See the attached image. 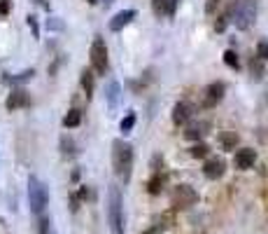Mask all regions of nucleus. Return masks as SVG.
I'll use <instances>...</instances> for the list:
<instances>
[{
  "label": "nucleus",
  "mask_w": 268,
  "mask_h": 234,
  "mask_svg": "<svg viewBox=\"0 0 268 234\" xmlns=\"http://www.w3.org/2000/svg\"><path fill=\"white\" fill-rule=\"evenodd\" d=\"M112 167H115L117 178L122 183L131 180V171H133V148L128 145L124 138H117L112 143Z\"/></svg>",
  "instance_id": "f257e3e1"
},
{
  "label": "nucleus",
  "mask_w": 268,
  "mask_h": 234,
  "mask_svg": "<svg viewBox=\"0 0 268 234\" xmlns=\"http://www.w3.org/2000/svg\"><path fill=\"white\" fill-rule=\"evenodd\" d=\"M108 222L112 234H124V197L117 185L108 190Z\"/></svg>",
  "instance_id": "f03ea898"
},
{
  "label": "nucleus",
  "mask_w": 268,
  "mask_h": 234,
  "mask_svg": "<svg viewBox=\"0 0 268 234\" xmlns=\"http://www.w3.org/2000/svg\"><path fill=\"white\" fill-rule=\"evenodd\" d=\"M256 19V3L254 0H236L229 12V21L238 31H247Z\"/></svg>",
  "instance_id": "7ed1b4c3"
},
{
  "label": "nucleus",
  "mask_w": 268,
  "mask_h": 234,
  "mask_svg": "<svg viewBox=\"0 0 268 234\" xmlns=\"http://www.w3.org/2000/svg\"><path fill=\"white\" fill-rule=\"evenodd\" d=\"M28 202H31V211L37 213V216H42L44 209H47V204H49L47 185H44L40 178H35V176L28 178Z\"/></svg>",
  "instance_id": "20e7f679"
},
{
  "label": "nucleus",
  "mask_w": 268,
  "mask_h": 234,
  "mask_svg": "<svg viewBox=\"0 0 268 234\" xmlns=\"http://www.w3.org/2000/svg\"><path fill=\"white\" fill-rule=\"evenodd\" d=\"M196 202H198V192H196L191 185H184V183L177 185L171 194L173 211H187V209H191Z\"/></svg>",
  "instance_id": "39448f33"
},
{
  "label": "nucleus",
  "mask_w": 268,
  "mask_h": 234,
  "mask_svg": "<svg viewBox=\"0 0 268 234\" xmlns=\"http://www.w3.org/2000/svg\"><path fill=\"white\" fill-rule=\"evenodd\" d=\"M89 56H91V66H93V70H96L98 75L108 73V68H110V61H108V47H105V40L100 35L91 43V52H89Z\"/></svg>",
  "instance_id": "423d86ee"
},
{
  "label": "nucleus",
  "mask_w": 268,
  "mask_h": 234,
  "mask_svg": "<svg viewBox=\"0 0 268 234\" xmlns=\"http://www.w3.org/2000/svg\"><path fill=\"white\" fill-rule=\"evenodd\" d=\"M254 162H256V150H252V148H240V150H236L233 167H236L238 171H250V169L254 167Z\"/></svg>",
  "instance_id": "0eeeda50"
},
{
  "label": "nucleus",
  "mask_w": 268,
  "mask_h": 234,
  "mask_svg": "<svg viewBox=\"0 0 268 234\" xmlns=\"http://www.w3.org/2000/svg\"><path fill=\"white\" fill-rule=\"evenodd\" d=\"M226 171V164L222 157H207L205 164H203V176H205L207 180H217L222 178Z\"/></svg>",
  "instance_id": "6e6552de"
},
{
  "label": "nucleus",
  "mask_w": 268,
  "mask_h": 234,
  "mask_svg": "<svg viewBox=\"0 0 268 234\" xmlns=\"http://www.w3.org/2000/svg\"><path fill=\"white\" fill-rule=\"evenodd\" d=\"M224 92H226L224 82H212V85H207L205 87V99H203V105H205V108H215V105L224 99Z\"/></svg>",
  "instance_id": "1a4fd4ad"
},
{
  "label": "nucleus",
  "mask_w": 268,
  "mask_h": 234,
  "mask_svg": "<svg viewBox=\"0 0 268 234\" xmlns=\"http://www.w3.org/2000/svg\"><path fill=\"white\" fill-rule=\"evenodd\" d=\"M28 105H31V96L26 89H12V94L5 101L7 110H19V108H28Z\"/></svg>",
  "instance_id": "9d476101"
},
{
  "label": "nucleus",
  "mask_w": 268,
  "mask_h": 234,
  "mask_svg": "<svg viewBox=\"0 0 268 234\" xmlns=\"http://www.w3.org/2000/svg\"><path fill=\"white\" fill-rule=\"evenodd\" d=\"M191 105L189 103H184V101H180V103L173 105V124L175 127H180V124H187L189 122V117H191Z\"/></svg>",
  "instance_id": "9b49d317"
},
{
  "label": "nucleus",
  "mask_w": 268,
  "mask_h": 234,
  "mask_svg": "<svg viewBox=\"0 0 268 234\" xmlns=\"http://www.w3.org/2000/svg\"><path fill=\"white\" fill-rule=\"evenodd\" d=\"M135 10H122V12L119 14H115V17H112V21H110V31H122L124 26H128L131 24V21H133L135 19Z\"/></svg>",
  "instance_id": "f8f14e48"
},
{
  "label": "nucleus",
  "mask_w": 268,
  "mask_h": 234,
  "mask_svg": "<svg viewBox=\"0 0 268 234\" xmlns=\"http://www.w3.org/2000/svg\"><path fill=\"white\" fill-rule=\"evenodd\" d=\"M79 85H82V89H84L86 99H91L93 96V70H89V68H84L82 70V75H79Z\"/></svg>",
  "instance_id": "ddd939ff"
},
{
  "label": "nucleus",
  "mask_w": 268,
  "mask_h": 234,
  "mask_svg": "<svg viewBox=\"0 0 268 234\" xmlns=\"http://www.w3.org/2000/svg\"><path fill=\"white\" fill-rule=\"evenodd\" d=\"M164 185H166V178L161 176V171H156L152 178L147 180V192L156 197V194H161V192H164Z\"/></svg>",
  "instance_id": "4468645a"
},
{
  "label": "nucleus",
  "mask_w": 268,
  "mask_h": 234,
  "mask_svg": "<svg viewBox=\"0 0 268 234\" xmlns=\"http://www.w3.org/2000/svg\"><path fill=\"white\" fill-rule=\"evenodd\" d=\"M220 143L224 150H236V145L240 143V136L236 131H222L220 134Z\"/></svg>",
  "instance_id": "2eb2a0df"
},
{
  "label": "nucleus",
  "mask_w": 268,
  "mask_h": 234,
  "mask_svg": "<svg viewBox=\"0 0 268 234\" xmlns=\"http://www.w3.org/2000/svg\"><path fill=\"white\" fill-rule=\"evenodd\" d=\"M35 75V70L33 68H28V70H24V73L19 75H3V82H7V85H21V82H28Z\"/></svg>",
  "instance_id": "dca6fc26"
},
{
  "label": "nucleus",
  "mask_w": 268,
  "mask_h": 234,
  "mask_svg": "<svg viewBox=\"0 0 268 234\" xmlns=\"http://www.w3.org/2000/svg\"><path fill=\"white\" fill-rule=\"evenodd\" d=\"M119 94H122V87H119V82L112 80L110 85H108V105H110L112 110L119 105Z\"/></svg>",
  "instance_id": "f3484780"
},
{
  "label": "nucleus",
  "mask_w": 268,
  "mask_h": 234,
  "mask_svg": "<svg viewBox=\"0 0 268 234\" xmlns=\"http://www.w3.org/2000/svg\"><path fill=\"white\" fill-rule=\"evenodd\" d=\"M79 124H82V110H77V108L68 110L66 117H63V127H66V129H75Z\"/></svg>",
  "instance_id": "a211bd4d"
},
{
  "label": "nucleus",
  "mask_w": 268,
  "mask_h": 234,
  "mask_svg": "<svg viewBox=\"0 0 268 234\" xmlns=\"http://www.w3.org/2000/svg\"><path fill=\"white\" fill-rule=\"evenodd\" d=\"M61 154L63 157H75L77 148H75V141L70 136H61Z\"/></svg>",
  "instance_id": "6ab92c4d"
},
{
  "label": "nucleus",
  "mask_w": 268,
  "mask_h": 234,
  "mask_svg": "<svg viewBox=\"0 0 268 234\" xmlns=\"http://www.w3.org/2000/svg\"><path fill=\"white\" fill-rule=\"evenodd\" d=\"M189 154H191V157H196V160H203V157L210 154V145H205V143H196V145H191Z\"/></svg>",
  "instance_id": "aec40b11"
},
{
  "label": "nucleus",
  "mask_w": 268,
  "mask_h": 234,
  "mask_svg": "<svg viewBox=\"0 0 268 234\" xmlns=\"http://www.w3.org/2000/svg\"><path fill=\"white\" fill-rule=\"evenodd\" d=\"M250 70H252V77H256V80H261V75H263V61L259 59V56H252V61H250Z\"/></svg>",
  "instance_id": "412c9836"
},
{
  "label": "nucleus",
  "mask_w": 268,
  "mask_h": 234,
  "mask_svg": "<svg viewBox=\"0 0 268 234\" xmlns=\"http://www.w3.org/2000/svg\"><path fill=\"white\" fill-rule=\"evenodd\" d=\"M203 134H205V131H203L201 124H191L189 129L184 131V138H187V141H198Z\"/></svg>",
  "instance_id": "4be33fe9"
},
{
  "label": "nucleus",
  "mask_w": 268,
  "mask_h": 234,
  "mask_svg": "<svg viewBox=\"0 0 268 234\" xmlns=\"http://www.w3.org/2000/svg\"><path fill=\"white\" fill-rule=\"evenodd\" d=\"M154 225H156V227H161V229L173 227V225H175V218H173V213H161V216L154 220Z\"/></svg>",
  "instance_id": "5701e85b"
},
{
  "label": "nucleus",
  "mask_w": 268,
  "mask_h": 234,
  "mask_svg": "<svg viewBox=\"0 0 268 234\" xmlns=\"http://www.w3.org/2000/svg\"><path fill=\"white\" fill-rule=\"evenodd\" d=\"M224 63H226L229 68H236V70H238L240 61H238V54H236V52H233V50H226V52H224Z\"/></svg>",
  "instance_id": "b1692460"
},
{
  "label": "nucleus",
  "mask_w": 268,
  "mask_h": 234,
  "mask_svg": "<svg viewBox=\"0 0 268 234\" xmlns=\"http://www.w3.org/2000/svg\"><path fill=\"white\" fill-rule=\"evenodd\" d=\"M152 10L156 17L161 14H168V0H152Z\"/></svg>",
  "instance_id": "393cba45"
},
{
  "label": "nucleus",
  "mask_w": 268,
  "mask_h": 234,
  "mask_svg": "<svg viewBox=\"0 0 268 234\" xmlns=\"http://www.w3.org/2000/svg\"><path fill=\"white\" fill-rule=\"evenodd\" d=\"M119 127H122L124 134H128V131L135 127V112H128V115L122 120V124H119Z\"/></svg>",
  "instance_id": "a878e982"
},
{
  "label": "nucleus",
  "mask_w": 268,
  "mask_h": 234,
  "mask_svg": "<svg viewBox=\"0 0 268 234\" xmlns=\"http://www.w3.org/2000/svg\"><path fill=\"white\" fill-rule=\"evenodd\" d=\"M37 227H40V234H54V227H51V220L49 218H40V222H37Z\"/></svg>",
  "instance_id": "bb28decb"
},
{
  "label": "nucleus",
  "mask_w": 268,
  "mask_h": 234,
  "mask_svg": "<svg viewBox=\"0 0 268 234\" xmlns=\"http://www.w3.org/2000/svg\"><path fill=\"white\" fill-rule=\"evenodd\" d=\"M256 56H259L261 61H268V43L266 40H261V43L256 45Z\"/></svg>",
  "instance_id": "cd10ccee"
},
{
  "label": "nucleus",
  "mask_w": 268,
  "mask_h": 234,
  "mask_svg": "<svg viewBox=\"0 0 268 234\" xmlns=\"http://www.w3.org/2000/svg\"><path fill=\"white\" fill-rule=\"evenodd\" d=\"M12 12V0H0V17H7Z\"/></svg>",
  "instance_id": "c85d7f7f"
},
{
  "label": "nucleus",
  "mask_w": 268,
  "mask_h": 234,
  "mask_svg": "<svg viewBox=\"0 0 268 234\" xmlns=\"http://www.w3.org/2000/svg\"><path fill=\"white\" fill-rule=\"evenodd\" d=\"M28 26H31V31L35 37H40V26H37V19L33 14H28Z\"/></svg>",
  "instance_id": "c756f323"
},
{
  "label": "nucleus",
  "mask_w": 268,
  "mask_h": 234,
  "mask_svg": "<svg viewBox=\"0 0 268 234\" xmlns=\"http://www.w3.org/2000/svg\"><path fill=\"white\" fill-rule=\"evenodd\" d=\"M226 24H229V14H222V17H220V21H217V24H215V31H224V28H226Z\"/></svg>",
  "instance_id": "7c9ffc66"
},
{
  "label": "nucleus",
  "mask_w": 268,
  "mask_h": 234,
  "mask_svg": "<svg viewBox=\"0 0 268 234\" xmlns=\"http://www.w3.org/2000/svg\"><path fill=\"white\" fill-rule=\"evenodd\" d=\"M77 197H79V202H82V199H89V197H91V190H89L86 185H82V187H79V192H77Z\"/></svg>",
  "instance_id": "2f4dec72"
},
{
  "label": "nucleus",
  "mask_w": 268,
  "mask_h": 234,
  "mask_svg": "<svg viewBox=\"0 0 268 234\" xmlns=\"http://www.w3.org/2000/svg\"><path fill=\"white\" fill-rule=\"evenodd\" d=\"M77 209H79V197L77 194H70V211H73V213H77Z\"/></svg>",
  "instance_id": "473e14b6"
},
{
  "label": "nucleus",
  "mask_w": 268,
  "mask_h": 234,
  "mask_svg": "<svg viewBox=\"0 0 268 234\" xmlns=\"http://www.w3.org/2000/svg\"><path fill=\"white\" fill-rule=\"evenodd\" d=\"M220 5V0H207V5H205V12H210L212 14L215 12V7Z\"/></svg>",
  "instance_id": "72a5a7b5"
},
{
  "label": "nucleus",
  "mask_w": 268,
  "mask_h": 234,
  "mask_svg": "<svg viewBox=\"0 0 268 234\" xmlns=\"http://www.w3.org/2000/svg\"><path fill=\"white\" fill-rule=\"evenodd\" d=\"M177 5H180V0H171V3H168V14H175V10H177Z\"/></svg>",
  "instance_id": "f704fd0d"
},
{
  "label": "nucleus",
  "mask_w": 268,
  "mask_h": 234,
  "mask_svg": "<svg viewBox=\"0 0 268 234\" xmlns=\"http://www.w3.org/2000/svg\"><path fill=\"white\" fill-rule=\"evenodd\" d=\"M161 232H164V229H161V227H156V225H152V227L147 229V232H142V234H161Z\"/></svg>",
  "instance_id": "c9c22d12"
},
{
  "label": "nucleus",
  "mask_w": 268,
  "mask_h": 234,
  "mask_svg": "<svg viewBox=\"0 0 268 234\" xmlns=\"http://www.w3.org/2000/svg\"><path fill=\"white\" fill-rule=\"evenodd\" d=\"M47 26H49V28H63V24H59V21H54V19H49Z\"/></svg>",
  "instance_id": "e433bc0d"
},
{
  "label": "nucleus",
  "mask_w": 268,
  "mask_h": 234,
  "mask_svg": "<svg viewBox=\"0 0 268 234\" xmlns=\"http://www.w3.org/2000/svg\"><path fill=\"white\" fill-rule=\"evenodd\" d=\"M100 3H103V5L108 7V5H112V3H115V0H100Z\"/></svg>",
  "instance_id": "4c0bfd02"
},
{
  "label": "nucleus",
  "mask_w": 268,
  "mask_h": 234,
  "mask_svg": "<svg viewBox=\"0 0 268 234\" xmlns=\"http://www.w3.org/2000/svg\"><path fill=\"white\" fill-rule=\"evenodd\" d=\"M86 3H89V5H96V3H98V0H86Z\"/></svg>",
  "instance_id": "58836bf2"
}]
</instances>
